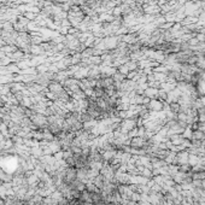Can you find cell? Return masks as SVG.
Returning a JSON list of instances; mask_svg holds the SVG:
<instances>
[{"label":"cell","instance_id":"6da1fadb","mask_svg":"<svg viewBox=\"0 0 205 205\" xmlns=\"http://www.w3.org/2000/svg\"><path fill=\"white\" fill-rule=\"evenodd\" d=\"M204 85H205V83H204Z\"/></svg>","mask_w":205,"mask_h":205}]
</instances>
